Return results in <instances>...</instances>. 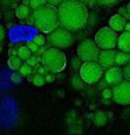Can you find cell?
Wrapping results in <instances>:
<instances>
[{
  "instance_id": "83f0119b",
  "label": "cell",
  "mask_w": 130,
  "mask_h": 135,
  "mask_svg": "<svg viewBox=\"0 0 130 135\" xmlns=\"http://www.w3.org/2000/svg\"><path fill=\"white\" fill-rule=\"evenodd\" d=\"M123 78L126 80H130V62L123 66Z\"/></svg>"
},
{
  "instance_id": "d590c367",
  "label": "cell",
  "mask_w": 130,
  "mask_h": 135,
  "mask_svg": "<svg viewBox=\"0 0 130 135\" xmlns=\"http://www.w3.org/2000/svg\"><path fill=\"white\" fill-rule=\"evenodd\" d=\"M8 54H10V56H11V55H17V54H18V49H17V48H11L10 51H8Z\"/></svg>"
},
{
  "instance_id": "5b68a950",
  "label": "cell",
  "mask_w": 130,
  "mask_h": 135,
  "mask_svg": "<svg viewBox=\"0 0 130 135\" xmlns=\"http://www.w3.org/2000/svg\"><path fill=\"white\" fill-rule=\"evenodd\" d=\"M117 40H119V34L109 25L99 28L94 37V41L101 49H115L117 46Z\"/></svg>"
},
{
  "instance_id": "ba28073f",
  "label": "cell",
  "mask_w": 130,
  "mask_h": 135,
  "mask_svg": "<svg viewBox=\"0 0 130 135\" xmlns=\"http://www.w3.org/2000/svg\"><path fill=\"white\" fill-rule=\"evenodd\" d=\"M112 99L116 104L120 105L130 104V80H123L112 87Z\"/></svg>"
},
{
  "instance_id": "6da1fadb",
  "label": "cell",
  "mask_w": 130,
  "mask_h": 135,
  "mask_svg": "<svg viewBox=\"0 0 130 135\" xmlns=\"http://www.w3.org/2000/svg\"><path fill=\"white\" fill-rule=\"evenodd\" d=\"M57 14L60 27L71 32L83 30L87 25L90 17L87 6L77 0H64L60 6H57Z\"/></svg>"
},
{
  "instance_id": "f35d334b",
  "label": "cell",
  "mask_w": 130,
  "mask_h": 135,
  "mask_svg": "<svg viewBox=\"0 0 130 135\" xmlns=\"http://www.w3.org/2000/svg\"><path fill=\"white\" fill-rule=\"evenodd\" d=\"M77 2H80V3H84V4H87L90 0H77Z\"/></svg>"
},
{
  "instance_id": "4316f807",
  "label": "cell",
  "mask_w": 130,
  "mask_h": 135,
  "mask_svg": "<svg viewBox=\"0 0 130 135\" xmlns=\"http://www.w3.org/2000/svg\"><path fill=\"white\" fill-rule=\"evenodd\" d=\"M102 97H104L105 100L112 99V89H109V87H105V89H102Z\"/></svg>"
},
{
  "instance_id": "1f68e13d",
  "label": "cell",
  "mask_w": 130,
  "mask_h": 135,
  "mask_svg": "<svg viewBox=\"0 0 130 135\" xmlns=\"http://www.w3.org/2000/svg\"><path fill=\"white\" fill-rule=\"evenodd\" d=\"M63 2H64V0H48V3L52 4V6H55V7H56V6H60Z\"/></svg>"
},
{
  "instance_id": "cb8c5ba5",
  "label": "cell",
  "mask_w": 130,
  "mask_h": 135,
  "mask_svg": "<svg viewBox=\"0 0 130 135\" xmlns=\"http://www.w3.org/2000/svg\"><path fill=\"white\" fill-rule=\"evenodd\" d=\"M23 78H24V76L21 75L18 70H14L10 79H11V82H13V83H21V82H23Z\"/></svg>"
},
{
  "instance_id": "d4e9b609",
  "label": "cell",
  "mask_w": 130,
  "mask_h": 135,
  "mask_svg": "<svg viewBox=\"0 0 130 135\" xmlns=\"http://www.w3.org/2000/svg\"><path fill=\"white\" fill-rule=\"evenodd\" d=\"M96 2L104 7H112V6H115L116 3H119V0H96Z\"/></svg>"
},
{
  "instance_id": "9c48e42d",
  "label": "cell",
  "mask_w": 130,
  "mask_h": 135,
  "mask_svg": "<svg viewBox=\"0 0 130 135\" xmlns=\"http://www.w3.org/2000/svg\"><path fill=\"white\" fill-rule=\"evenodd\" d=\"M104 79L106 82L108 86H116L120 82H123V69L117 65H113L111 68H108L104 72Z\"/></svg>"
},
{
  "instance_id": "ab89813d",
  "label": "cell",
  "mask_w": 130,
  "mask_h": 135,
  "mask_svg": "<svg viewBox=\"0 0 130 135\" xmlns=\"http://www.w3.org/2000/svg\"><path fill=\"white\" fill-rule=\"evenodd\" d=\"M2 51H3V45H2V42H0V54H2Z\"/></svg>"
},
{
  "instance_id": "d6a6232c",
  "label": "cell",
  "mask_w": 130,
  "mask_h": 135,
  "mask_svg": "<svg viewBox=\"0 0 130 135\" xmlns=\"http://www.w3.org/2000/svg\"><path fill=\"white\" fill-rule=\"evenodd\" d=\"M4 37H6V30H4L3 25H0V42L4 40Z\"/></svg>"
},
{
  "instance_id": "d6986e66",
  "label": "cell",
  "mask_w": 130,
  "mask_h": 135,
  "mask_svg": "<svg viewBox=\"0 0 130 135\" xmlns=\"http://www.w3.org/2000/svg\"><path fill=\"white\" fill-rule=\"evenodd\" d=\"M32 83L35 84L36 87H41V86H44V84L46 83L45 75H41V73H35V75H34V80H32Z\"/></svg>"
},
{
  "instance_id": "3957f363",
  "label": "cell",
  "mask_w": 130,
  "mask_h": 135,
  "mask_svg": "<svg viewBox=\"0 0 130 135\" xmlns=\"http://www.w3.org/2000/svg\"><path fill=\"white\" fill-rule=\"evenodd\" d=\"M41 63L48 69V72L60 73L62 70H64L67 65V58H66V54L63 52V49L50 46L41 56Z\"/></svg>"
},
{
  "instance_id": "2e32d148",
  "label": "cell",
  "mask_w": 130,
  "mask_h": 135,
  "mask_svg": "<svg viewBox=\"0 0 130 135\" xmlns=\"http://www.w3.org/2000/svg\"><path fill=\"white\" fill-rule=\"evenodd\" d=\"M106 121H108V115L105 111H102V110H99V111H96L94 114V122L98 127H104L106 124Z\"/></svg>"
},
{
  "instance_id": "f546056e",
  "label": "cell",
  "mask_w": 130,
  "mask_h": 135,
  "mask_svg": "<svg viewBox=\"0 0 130 135\" xmlns=\"http://www.w3.org/2000/svg\"><path fill=\"white\" fill-rule=\"evenodd\" d=\"M35 73H41V75H46L48 73V69H46V68L44 66V65H38L36 68H35Z\"/></svg>"
},
{
  "instance_id": "7a4b0ae2",
  "label": "cell",
  "mask_w": 130,
  "mask_h": 135,
  "mask_svg": "<svg viewBox=\"0 0 130 135\" xmlns=\"http://www.w3.org/2000/svg\"><path fill=\"white\" fill-rule=\"evenodd\" d=\"M32 17H34V25L42 34H49L55 31L57 27H60L57 8L49 3L34 10Z\"/></svg>"
},
{
  "instance_id": "8d00e7d4",
  "label": "cell",
  "mask_w": 130,
  "mask_h": 135,
  "mask_svg": "<svg viewBox=\"0 0 130 135\" xmlns=\"http://www.w3.org/2000/svg\"><path fill=\"white\" fill-rule=\"evenodd\" d=\"M123 31H130V20L129 21H126V24H124V30Z\"/></svg>"
},
{
  "instance_id": "484cf974",
  "label": "cell",
  "mask_w": 130,
  "mask_h": 135,
  "mask_svg": "<svg viewBox=\"0 0 130 135\" xmlns=\"http://www.w3.org/2000/svg\"><path fill=\"white\" fill-rule=\"evenodd\" d=\"M81 59H80L78 56L77 58H73L71 59V62H70V65H71V68H73V69H80V66H81Z\"/></svg>"
},
{
  "instance_id": "4dcf8cb0",
  "label": "cell",
  "mask_w": 130,
  "mask_h": 135,
  "mask_svg": "<svg viewBox=\"0 0 130 135\" xmlns=\"http://www.w3.org/2000/svg\"><path fill=\"white\" fill-rule=\"evenodd\" d=\"M45 79H46V82H53L55 79V73H52V72H49V73H46L45 75Z\"/></svg>"
},
{
  "instance_id": "60d3db41",
  "label": "cell",
  "mask_w": 130,
  "mask_h": 135,
  "mask_svg": "<svg viewBox=\"0 0 130 135\" xmlns=\"http://www.w3.org/2000/svg\"><path fill=\"white\" fill-rule=\"evenodd\" d=\"M0 18H2V13H0Z\"/></svg>"
},
{
  "instance_id": "ffe728a7",
  "label": "cell",
  "mask_w": 130,
  "mask_h": 135,
  "mask_svg": "<svg viewBox=\"0 0 130 135\" xmlns=\"http://www.w3.org/2000/svg\"><path fill=\"white\" fill-rule=\"evenodd\" d=\"M46 41H48V38H46L42 32L39 34H36V35H34V42L38 45V46H42V45H45L46 44Z\"/></svg>"
},
{
  "instance_id": "4fadbf2b",
  "label": "cell",
  "mask_w": 130,
  "mask_h": 135,
  "mask_svg": "<svg viewBox=\"0 0 130 135\" xmlns=\"http://www.w3.org/2000/svg\"><path fill=\"white\" fill-rule=\"evenodd\" d=\"M130 62V54L124 52V51H116V56H115V65L117 66H124Z\"/></svg>"
},
{
  "instance_id": "52a82bcc",
  "label": "cell",
  "mask_w": 130,
  "mask_h": 135,
  "mask_svg": "<svg viewBox=\"0 0 130 135\" xmlns=\"http://www.w3.org/2000/svg\"><path fill=\"white\" fill-rule=\"evenodd\" d=\"M99 52L101 48L94 40H83L77 46V56L81 59V62L98 61Z\"/></svg>"
},
{
  "instance_id": "e0dca14e",
  "label": "cell",
  "mask_w": 130,
  "mask_h": 135,
  "mask_svg": "<svg viewBox=\"0 0 130 135\" xmlns=\"http://www.w3.org/2000/svg\"><path fill=\"white\" fill-rule=\"evenodd\" d=\"M17 49H18V54H17V55H18V56H20L21 59H23V61H28V59H29V56L32 55V52L29 51V48H28L27 45L18 46Z\"/></svg>"
},
{
  "instance_id": "f1b7e54d",
  "label": "cell",
  "mask_w": 130,
  "mask_h": 135,
  "mask_svg": "<svg viewBox=\"0 0 130 135\" xmlns=\"http://www.w3.org/2000/svg\"><path fill=\"white\" fill-rule=\"evenodd\" d=\"M27 46H28V48H29V51H31V52L32 54H35V52H38V48H39V46H38L36 44H35V42H28V44H27Z\"/></svg>"
},
{
  "instance_id": "ac0fdd59",
  "label": "cell",
  "mask_w": 130,
  "mask_h": 135,
  "mask_svg": "<svg viewBox=\"0 0 130 135\" xmlns=\"http://www.w3.org/2000/svg\"><path fill=\"white\" fill-rule=\"evenodd\" d=\"M84 80L81 79V76L80 75H74L73 78H71V86L74 89H83L84 87Z\"/></svg>"
},
{
  "instance_id": "8fae6325",
  "label": "cell",
  "mask_w": 130,
  "mask_h": 135,
  "mask_svg": "<svg viewBox=\"0 0 130 135\" xmlns=\"http://www.w3.org/2000/svg\"><path fill=\"white\" fill-rule=\"evenodd\" d=\"M126 21H127V18L117 13V14H113L111 18H109V27H111L112 30H115L116 32H120V31L124 30Z\"/></svg>"
},
{
  "instance_id": "5bb4252c",
  "label": "cell",
  "mask_w": 130,
  "mask_h": 135,
  "mask_svg": "<svg viewBox=\"0 0 130 135\" xmlns=\"http://www.w3.org/2000/svg\"><path fill=\"white\" fill-rule=\"evenodd\" d=\"M23 63H24L23 59H21L18 55H11V56H8V59H7V66L10 68L11 70H18Z\"/></svg>"
},
{
  "instance_id": "9a60e30c",
  "label": "cell",
  "mask_w": 130,
  "mask_h": 135,
  "mask_svg": "<svg viewBox=\"0 0 130 135\" xmlns=\"http://www.w3.org/2000/svg\"><path fill=\"white\" fill-rule=\"evenodd\" d=\"M29 16H31V11H29V7L27 4H20L15 8V17L18 20H27Z\"/></svg>"
},
{
  "instance_id": "7402d4cb",
  "label": "cell",
  "mask_w": 130,
  "mask_h": 135,
  "mask_svg": "<svg viewBox=\"0 0 130 135\" xmlns=\"http://www.w3.org/2000/svg\"><path fill=\"white\" fill-rule=\"evenodd\" d=\"M45 4H48V0H29V7L32 10H36V8L45 6Z\"/></svg>"
},
{
  "instance_id": "836d02e7",
  "label": "cell",
  "mask_w": 130,
  "mask_h": 135,
  "mask_svg": "<svg viewBox=\"0 0 130 135\" xmlns=\"http://www.w3.org/2000/svg\"><path fill=\"white\" fill-rule=\"evenodd\" d=\"M119 14H122L123 17H126V18H127V8H126V7H120V8H119Z\"/></svg>"
},
{
  "instance_id": "7c38bea8",
  "label": "cell",
  "mask_w": 130,
  "mask_h": 135,
  "mask_svg": "<svg viewBox=\"0 0 130 135\" xmlns=\"http://www.w3.org/2000/svg\"><path fill=\"white\" fill-rule=\"evenodd\" d=\"M117 48L130 54V31H123L117 40Z\"/></svg>"
},
{
  "instance_id": "74e56055",
  "label": "cell",
  "mask_w": 130,
  "mask_h": 135,
  "mask_svg": "<svg viewBox=\"0 0 130 135\" xmlns=\"http://www.w3.org/2000/svg\"><path fill=\"white\" fill-rule=\"evenodd\" d=\"M126 8H127V20H130V3H127Z\"/></svg>"
},
{
  "instance_id": "8992f818",
  "label": "cell",
  "mask_w": 130,
  "mask_h": 135,
  "mask_svg": "<svg viewBox=\"0 0 130 135\" xmlns=\"http://www.w3.org/2000/svg\"><path fill=\"white\" fill-rule=\"evenodd\" d=\"M48 42L52 46H55V48L66 49V48H69V46L73 45L74 37H73V32L69 31V30H66L63 27H57L55 31L49 32Z\"/></svg>"
},
{
  "instance_id": "277c9868",
  "label": "cell",
  "mask_w": 130,
  "mask_h": 135,
  "mask_svg": "<svg viewBox=\"0 0 130 135\" xmlns=\"http://www.w3.org/2000/svg\"><path fill=\"white\" fill-rule=\"evenodd\" d=\"M104 68L99 65L98 61H90V62H83L78 69V75L81 76L85 84H94L98 83L104 76Z\"/></svg>"
},
{
  "instance_id": "603a6c76",
  "label": "cell",
  "mask_w": 130,
  "mask_h": 135,
  "mask_svg": "<svg viewBox=\"0 0 130 135\" xmlns=\"http://www.w3.org/2000/svg\"><path fill=\"white\" fill-rule=\"evenodd\" d=\"M28 63V65H31L32 68H36L38 65H39V62H41V58L39 56H35V55H31V56H29V59L28 61H25Z\"/></svg>"
},
{
  "instance_id": "44dd1931",
  "label": "cell",
  "mask_w": 130,
  "mask_h": 135,
  "mask_svg": "<svg viewBox=\"0 0 130 135\" xmlns=\"http://www.w3.org/2000/svg\"><path fill=\"white\" fill-rule=\"evenodd\" d=\"M32 69H34V68L25 62V63H23V65H21V68L18 69V72H20V73L23 75V76H28V75L32 73Z\"/></svg>"
},
{
  "instance_id": "e575fe53",
  "label": "cell",
  "mask_w": 130,
  "mask_h": 135,
  "mask_svg": "<svg viewBox=\"0 0 130 135\" xmlns=\"http://www.w3.org/2000/svg\"><path fill=\"white\" fill-rule=\"evenodd\" d=\"M45 51H46V49H45V46L42 45V46H39V48H38V52H36V54L39 55V56H42V55H44V52H45Z\"/></svg>"
},
{
  "instance_id": "30bf717a",
  "label": "cell",
  "mask_w": 130,
  "mask_h": 135,
  "mask_svg": "<svg viewBox=\"0 0 130 135\" xmlns=\"http://www.w3.org/2000/svg\"><path fill=\"white\" fill-rule=\"evenodd\" d=\"M115 56H116L115 49H101L99 56H98V62L102 68L108 69V68L115 65Z\"/></svg>"
}]
</instances>
